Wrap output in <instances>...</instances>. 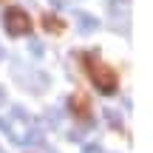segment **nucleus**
Returning <instances> with one entry per match:
<instances>
[{
  "label": "nucleus",
  "mask_w": 153,
  "mask_h": 153,
  "mask_svg": "<svg viewBox=\"0 0 153 153\" xmlns=\"http://www.w3.org/2000/svg\"><path fill=\"white\" fill-rule=\"evenodd\" d=\"M88 74H91V82L97 85L99 94H116V71L111 65H105V62L99 60H91L88 57Z\"/></svg>",
  "instance_id": "1"
},
{
  "label": "nucleus",
  "mask_w": 153,
  "mask_h": 153,
  "mask_svg": "<svg viewBox=\"0 0 153 153\" xmlns=\"http://www.w3.org/2000/svg\"><path fill=\"white\" fill-rule=\"evenodd\" d=\"M3 26L11 37H23V34L31 31V20H28V14L23 9H9L3 14Z\"/></svg>",
  "instance_id": "2"
},
{
  "label": "nucleus",
  "mask_w": 153,
  "mask_h": 153,
  "mask_svg": "<svg viewBox=\"0 0 153 153\" xmlns=\"http://www.w3.org/2000/svg\"><path fill=\"white\" fill-rule=\"evenodd\" d=\"M74 17H76V28H79L82 34H91V31H97V28H99V20L94 14H88V11H76Z\"/></svg>",
  "instance_id": "3"
},
{
  "label": "nucleus",
  "mask_w": 153,
  "mask_h": 153,
  "mask_svg": "<svg viewBox=\"0 0 153 153\" xmlns=\"http://www.w3.org/2000/svg\"><path fill=\"white\" fill-rule=\"evenodd\" d=\"M71 114H76V116H82V119H85V116L91 114V105H88V94H82V91H76L74 97H71Z\"/></svg>",
  "instance_id": "4"
},
{
  "label": "nucleus",
  "mask_w": 153,
  "mask_h": 153,
  "mask_svg": "<svg viewBox=\"0 0 153 153\" xmlns=\"http://www.w3.org/2000/svg\"><path fill=\"white\" fill-rule=\"evenodd\" d=\"M43 28H45V31H51V34H62V28H65V26H62L60 17H48V14H45L43 17Z\"/></svg>",
  "instance_id": "5"
},
{
  "label": "nucleus",
  "mask_w": 153,
  "mask_h": 153,
  "mask_svg": "<svg viewBox=\"0 0 153 153\" xmlns=\"http://www.w3.org/2000/svg\"><path fill=\"white\" fill-rule=\"evenodd\" d=\"M105 119H108L114 128H119V125H122V114H119L116 108H108V111H105Z\"/></svg>",
  "instance_id": "6"
},
{
  "label": "nucleus",
  "mask_w": 153,
  "mask_h": 153,
  "mask_svg": "<svg viewBox=\"0 0 153 153\" xmlns=\"http://www.w3.org/2000/svg\"><path fill=\"white\" fill-rule=\"evenodd\" d=\"M28 51H31L34 57H43V43H40V40H28Z\"/></svg>",
  "instance_id": "7"
},
{
  "label": "nucleus",
  "mask_w": 153,
  "mask_h": 153,
  "mask_svg": "<svg viewBox=\"0 0 153 153\" xmlns=\"http://www.w3.org/2000/svg\"><path fill=\"white\" fill-rule=\"evenodd\" d=\"M82 153H102V148H99V142H85L82 145Z\"/></svg>",
  "instance_id": "8"
},
{
  "label": "nucleus",
  "mask_w": 153,
  "mask_h": 153,
  "mask_svg": "<svg viewBox=\"0 0 153 153\" xmlns=\"http://www.w3.org/2000/svg\"><path fill=\"white\" fill-rule=\"evenodd\" d=\"M65 3H68V0H51V6H57V9H62Z\"/></svg>",
  "instance_id": "9"
},
{
  "label": "nucleus",
  "mask_w": 153,
  "mask_h": 153,
  "mask_svg": "<svg viewBox=\"0 0 153 153\" xmlns=\"http://www.w3.org/2000/svg\"><path fill=\"white\" fill-rule=\"evenodd\" d=\"M3 99H6V94H3V88H0V105H3Z\"/></svg>",
  "instance_id": "10"
},
{
  "label": "nucleus",
  "mask_w": 153,
  "mask_h": 153,
  "mask_svg": "<svg viewBox=\"0 0 153 153\" xmlns=\"http://www.w3.org/2000/svg\"><path fill=\"white\" fill-rule=\"evenodd\" d=\"M0 60H3V48H0Z\"/></svg>",
  "instance_id": "11"
},
{
  "label": "nucleus",
  "mask_w": 153,
  "mask_h": 153,
  "mask_svg": "<svg viewBox=\"0 0 153 153\" xmlns=\"http://www.w3.org/2000/svg\"><path fill=\"white\" fill-rule=\"evenodd\" d=\"M0 153H3V150H0Z\"/></svg>",
  "instance_id": "12"
}]
</instances>
